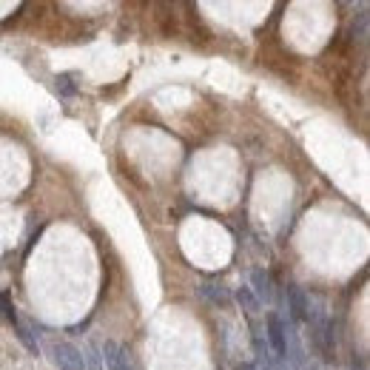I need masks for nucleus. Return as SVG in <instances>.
I'll list each match as a JSON object with an SVG mask.
<instances>
[{"mask_svg":"<svg viewBox=\"0 0 370 370\" xmlns=\"http://www.w3.org/2000/svg\"><path fill=\"white\" fill-rule=\"evenodd\" d=\"M51 353H54V361H57L60 370H85V356L74 344L60 342V344H54Z\"/></svg>","mask_w":370,"mask_h":370,"instance_id":"nucleus-1","label":"nucleus"},{"mask_svg":"<svg viewBox=\"0 0 370 370\" xmlns=\"http://www.w3.org/2000/svg\"><path fill=\"white\" fill-rule=\"evenodd\" d=\"M268 342L273 347V359H285V322L276 313H268Z\"/></svg>","mask_w":370,"mask_h":370,"instance_id":"nucleus-2","label":"nucleus"},{"mask_svg":"<svg viewBox=\"0 0 370 370\" xmlns=\"http://www.w3.org/2000/svg\"><path fill=\"white\" fill-rule=\"evenodd\" d=\"M250 282H253V296L259 299V305L262 302H273V282H270V276L265 273V270H253V276H250Z\"/></svg>","mask_w":370,"mask_h":370,"instance_id":"nucleus-3","label":"nucleus"},{"mask_svg":"<svg viewBox=\"0 0 370 370\" xmlns=\"http://www.w3.org/2000/svg\"><path fill=\"white\" fill-rule=\"evenodd\" d=\"M290 299V322H307V296L299 287H287Z\"/></svg>","mask_w":370,"mask_h":370,"instance_id":"nucleus-4","label":"nucleus"},{"mask_svg":"<svg viewBox=\"0 0 370 370\" xmlns=\"http://www.w3.org/2000/svg\"><path fill=\"white\" fill-rule=\"evenodd\" d=\"M102 356H105L108 370H131V367H128V356L122 353V347H120L117 342H105Z\"/></svg>","mask_w":370,"mask_h":370,"instance_id":"nucleus-5","label":"nucleus"},{"mask_svg":"<svg viewBox=\"0 0 370 370\" xmlns=\"http://www.w3.org/2000/svg\"><path fill=\"white\" fill-rule=\"evenodd\" d=\"M236 299H239V305H242L250 316H253V313H259V307H262V305H259V299L253 296V290H250V287H239V290H236Z\"/></svg>","mask_w":370,"mask_h":370,"instance_id":"nucleus-6","label":"nucleus"},{"mask_svg":"<svg viewBox=\"0 0 370 370\" xmlns=\"http://www.w3.org/2000/svg\"><path fill=\"white\" fill-rule=\"evenodd\" d=\"M57 91L63 94V97H71V94H77V85H74V77L71 74H57Z\"/></svg>","mask_w":370,"mask_h":370,"instance_id":"nucleus-7","label":"nucleus"},{"mask_svg":"<svg viewBox=\"0 0 370 370\" xmlns=\"http://www.w3.org/2000/svg\"><path fill=\"white\" fill-rule=\"evenodd\" d=\"M14 327H17V336H20V342H23V344H26L31 353H37V342L31 339V330H28V327H26L20 319H17V324H14Z\"/></svg>","mask_w":370,"mask_h":370,"instance_id":"nucleus-8","label":"nucleus"},{"mask_svg":"<svg viewBox=\"0 0 370 370\" xmlns=\"http://www.w3.org/2000/svg\"><path fill=\"white\" fill-rule=\"evenodd\" d=\"M202 290H205V293H208V296H211V299H213V302H219V305H225V302H228V293H225V290H222V287H219V290H216V287H213V285H205V287H202Z\"/></svg>","mask_w":370,"mask_h":370,"instance_id":"nucleus-9","label":"nucleus"},{"mask_svg":"<svg viewBox=\"0 0 370 370\" xmlns=\"http://www.w3.org/2000/svg\"><path fill=\"white\" fill-rule=\"evenodd\" d=\"M88 364H91V370H100V356L94 347H88Z\"/></svg>","mask_w":370,"mask_h":370,"instance_id":"nucleus-10","label":"nucleus"},{"mask_svg":"<svg viewBox=\"0 0 370 370\" xmlns=\"http://www.w3.org/2000/svg\"><path fill=\"white\" fill-rule=\"evenodd\" d=\"M353 370H364V364H361V361H353Z\"/></svg>","mask_w":370,"mask_h":370,"instance_id":"nucleus-11","label":"nucleus"}]
</instances>
